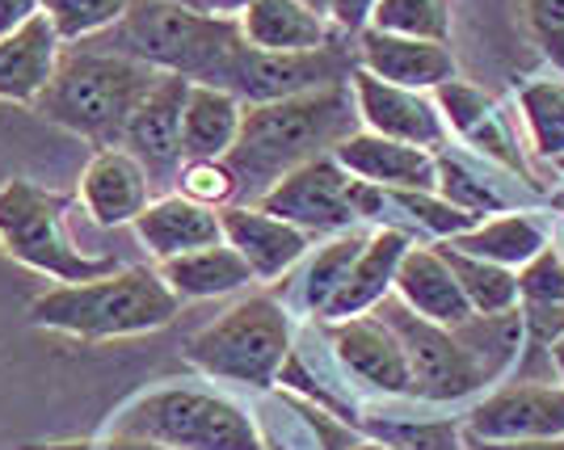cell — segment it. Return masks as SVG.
I'll list each match as a JSON object with an SVG mask.
<instances>
[{
	"instance_id": "cell-25",
	"label": "cell",
	"mask_w": 564,
	"mask_h": 450,
	"mask_svg": "<svg viewBox=\"0 0 564 450\" xmlns=\"http://www.w3.org/2000/svg\"><path fill=\"white\" fill-rule=\"evenodd\" d=\"M240 119H245V106L228 89L189 85L186 110H182L186 161H224L240 135Z\"/></svg>"
},
{
	"instance_id": "cell-9",
	"label": "cell",
	"mask_w": 564,
	"mask_h": 450,
	"mask_svg": "<svg viewBox=\"0 0 564 450\" xmlns=\"http://www.w3.org/2000/svg\"><path fill=\"white\" fill-rule=\"evenodd\" d=\"M376 316L400 337L409 371H413V400L425 404H455L468 400L485 387V371L476 366V358L459 345L455 329L434 325L417 311H409L397 295H388L376 308Z\"/></svg>"
},
{
	"instance_id": "cell-31",
	"label": "cell",
	"mask_w": 564,
	"mask_h": 450,
	"mask_svg": "<svg viewBox=\"0 0 564 450\" xmlns=\"http://www.w3.org/2000/svg\"><path fill=\"white\" fill-rule=\"evenodd\" d=\"M434 165H438V194L447 198L451 207L476 215V219L518 211V194H506L468 161H459L451 152H434Z\"/></svg>"
},
{
	"instance_id": "cell-22",
	"label": "cell",
	"mask_w": 564,
	"mask_h": 450,
	"mask_svg": "<svg viewBox=\"0 0 564 450\" xmlns=\"http://www.w3.org/2000/svg\"><path fill=\"white\" fill-rule=\"evenodd\" d=\"M409 244H413L409 232H400V228H376L367 237V244H362L358 261H354L350 278L333 295V304L325 308L321 320L333 325V320H350V316H362V311H376L392 295L400 257L409 253Z\"/></svg>"
},
{
	"instance_id": "cell-5",
	"label": "cell",
	"mask_w": 564,
	"mask_h": 450,
	"mask_svg": "<svg viewBox=\"0 0 564 450\" xmlns=\"http://www.w3.org/2000/svg\"><path fill=\"white\" fill-rule=\"evenodd\" d=\"M291 354V311L274 295H253L228 308L186 345V362L194 371L245 387H274Z\"/></svg>"
},
{
	"instance_id": "cell-1",
	"label": "cell",
	"mask_w": 564,
	"mask_h": 450,
	"mask_svg": "<svg viewBox=\"0 0 564 450\" xmlns=\"http://www.w3.org/2000/svg\"><path fill=\"white\" fill-rule=\"evenodd\" d=\"M362 131L358 106H354L350 80L329 85L304 97H286L270 106H245L240 135L224 165L236 177V198L253 207L261 194H270L286 173L333 156V147Z\"/></svg>"
},
{
	"instance_id": "cell-20",
	"label": "cell",
	"mask_w": 564,
	"mask_h": 450,
	"mask_svg": "<svg viewBox=\"0 0 564 450\" xmlns=\"http://www.w3.org/2000/svg\"><path fill=\"white\" fill-rule=\"evenodd\" d=\"M135 237L156 261H173L194 249L224 244V223L215 207H203L186 194H165L143 207V215L135 219Z\"/></svg>"
},
{
	"instance_id": "cell-14",
	"label": "cell",
	"mask_w": 564,
	"mask_h": 450,
	"mask_svg": "<svg viewBox=\"0 0 564 450\" xmlns=\"http://www.w3.org/2000/svg\"><path fill=\"white\" fill-rule=\"evenodd\" d=\"M350 94L358 106V122L362 131L383 135V140L413 143V147H443L447 143V122L434 106V94H417V89H400L388 85L371 72H350Z\"/></svg>"
},
{
	"instance_id": "cell-21",
	"label": "cell",
	"mask_w": 564,
	"mask_h": 450,
	"mask_svg": "<svg viewBox=\"0 0 564 450\" xmlns=\"http://www.w3.org/2000/svg\"><path fill=\"white\" fill-rule=\"evenodd\" d=\"M59 55H64V39L51 25L47 13L30 18L22 30L0 39V97L34 106L39 97L47 94L51 80H55Z\"/></svg>"
},
{
	"instance_id": "cell-4",
	"label": "cell",
	"mask_w": 564,
	"mask_h": 450,
	"mask_svg": "<svg viewBox=\"0 0 564 450\" xmlns=\"http://www.w3.org/2000/svg\"><path fill=\"white\" fill-rule=\"evenodd\" d=\"M240 43L245 34L236 18H215L207 9H189L177 0H131L127 18L115 25L110 47L148 68L207 85Z\"/></svg>"
},
{
	"instance_id": "cell-6",
	"label": "cell",
	"mask_w": 564,
	"mask_h": 450,
	"mask_svg": "<svg viewBox=\"0 0 564 450\" xmlns=\"http://www.w3.org/2000/svg\"><path fill=\"white\" fill-rule=\"evenodd\" d=\"M115 433L148 438L169 450H265L253 417L219 392L161 387L118 417Z\"/></svg>"
},
{
	"instance_id": "cell-18",
	"label": "cell",
	"mask_w": 564,
	"mask_h": 450,
	"mask_svg": "<svg viewBox=\"0 0 564 450\" xmlns=\"http://www.w3.org/2000/svg\"><path fill=\"white\" fill-rule=\"evenodd\" d=\"M80 202L97 228H122L135 223L152 202V182L127 147H101L80 177Z\"/></svg>"
},
{
	"instance_id": "cell-26",
	"label": "cell",
	"mask_w": 564,
	"mask_h": 450,
	"mask_svg": "<svg viewBox=\"0 0 564 450\" xmlns=\"http://www.w3.org/2000/svg\"><path fill=\"white\" fill-rule=\"evenodd\" d=\"M165 286L186 304V299H215V295H232L240 286L253 283L249 261L236 253L232 244H212V249H194L186 257L161 261L156 270Z\"/></svg>"
},
{
	"instance_id": "cell-47",
	"label": "cell",
	"mask_w": 564,
	"mask_h": 450,
	"mask_svg": "<svg viewBox=\"0 0 564 450\" xmlns=\"http://www.w3.org/2000/svg\"><path fill=\"white\" fill-rule=\"evenodd\" d=\"M350 450H392V447H383V442H371V438H367V442H358V447H350Z\"/></svg>"
},
{
	"instance_id": "cell-36",
	"label": "cell",
	"mask_w": 564,
	"mask_h": 450,
	"mask_svg": "<svg viewBox=\"0 0 564 450\" xmlns=\"http://www.w3.org/2000/svg\"><path fill=\"white\" fill-rule=\"evenodd\" d=\"M127 9L131 0H43V13L59 30L64 43H80V39L110 30L127 18Z\"/></svg>"
},
{
	"instance_id": "cell-23",
	"label": "cell",
	"mask_w": 564,
	"mask_h": 450,
	"mask_svg": "<svg viewBox=\"0 0 564 450\" xmlns=\"http://www.w3.org/2000/svg\"><path fill=\"white\" fill-rule=\"evenodd\" d=\"M443 244H455L459 253L485 257L518 274L522 265H531L540 253L552 249V228H547L535 211L518 207V211H506V215H489V219H480L471 232H464V237H455V240H443Z\"/></svg>"
},
{
	"instance_id": "cell-11",
	"label": "cell",
	"mask_w": 564,
	"mask_h": 450,
	"mask_svg": "<svg viewBox=\"0 0 564 450\" xmlns=\"http://www.w3.org/2000/svg\"><path fill=\"white\" fill-rule=\"evenodd\" d=\"M468 442H535L564 438V383H506L471 404L464 417Z\"/></svg>"
},
{
	"instance_id": "cell-48",
	"label": "cell",
	"mask_w": 564,
	"mask_h": 450,
	"mask_svg": "<svg viewBox=\"0 0 564 450\" xmlns=\"http://www.w3.org/2000/svg\"><path fill=\"white\" fill-rule=\"evenodd\" d=\"M177 4H189V9H203V0H177Z\"/></svg>"
},
{
	"instance_id": "cell-32",
	"label": "cell",
	"mask_w": 564,
	"mask_h": 450,
	"mask_svg": "<svg viewBox=\"0 0 564 450\" xmlns=\"http://www.w3.org/2000/svg\"><path fill=\"white\" fill-rule=\"evenodd\" d=\"M518 110H522L535 152L547 161H564V76L527 80L518 89Z\"/></svg>"
},
{
	"instance_id": "cell-3",
	"label": "cell",
	"mask_w": 564,
	"mask_h": 450,
	"mask_svg": "<svg viewBox=\"0 0 564 450\" xmlns=\"http://www.w3.org/2000/svg\"><path fill=\"white\" fill-rule=\"evenodd\" d=\"M182 299L165 286L156 270L131 265L101 274L89 283H64L30 304V320L39 329L72 332L80 341H110V337H140L165 329L177 316Z\"/></svg>"
},
{
	"instance_id": "cell-8",
	"label": "cell",
	"mask_w": 564,
	"mask_h": 450,
	"mask_svg": "<svg viewBox=\"0 0 564 450\" xmlns=\"http://www.w3.org/2000/svg\"><path fill=\"white\" fill-rule=\"evenodd\" d=\"M354 68L358 59L337 43L321 51H286V55L240 43L207 85L228 89L240 106H270V101L316 94L329 85H346Z\"/></svg>"
},
{
	"instance_id": "cell-13",
	"label": "cell",
	"mask_w": 564,
	"mask_h": 450,
	"mask_svg": "<svg viewBox=\"0 0 564 450\" xmlns=\"http://www.w3.org/2000/svg\"><path fill=\"white\" fill-rule=\"evenodd\" d=\"M337 366L350 375L358 387H371L388 400H413V371L400 337L379 316H350L325 325Z\"/></svg>"
},
{
	"instance_id": "cell-16",
	"label": "cell",
	"mask_w": 564,
	"mask_h": 450,
	"mask_svg": "<svg viewBox=\"0 0 564 450\" xmlns=\"http://www.w3.org/2000/svg\"><path fill=\"white\" fill-rule=\"evenodd\" d=\"M333 161L346 168L350 177L379 186V190H438V165L434 152L371 135V131H354L350 140L333 147Z\"/></svg>"
},
{
	"instance_id": "cell-39",
	"label": "cell",
	"mask_w": 564,
	"mask_h": 450,
	"mask_svg": "<svg viewBox=\"0 0 564 450\" xmlns=\"http://www.w3.org/2000/svg\"><path fill=\"white\" fill-rule=\"evenodd\" d=\"M379 0H329V22L346 34H362L371 25V13H376Z\"/></svg>"
},
{
	"instance_id": "cell-42",
	"label": "cell",
	"mask_w": 564,
	"mask_h": 450,
	"mask_svg": "<svg viewBox=\"0 0 564 450\" xmlns=\"http://www.w3.org/2000/svg\"><path fill=\"white\" fill-rule=\"evenodd\" d=\"M249 4H253V0H203V9L215 13V18H240Z\"/></svg>"
},
{
	"instance_id": "cell-2",
	"label": "cell",
	"mask_w": 564,
	"mask_h": 450,
	"mask_svg": "<svg viewBox=\"0 0 564 450\" xmlns=\"http://www.w3.org/2000/svg\"><path fill=\"white\" fill-rule=\"evenodd\" d=\"M156 80H161V72L131 55L76 47L59 55L55 80L34 106L43 119L97 143V152H101V147L122 143V131L135 114V106L152 94Z\"/></svg>"
},
{
	"instance_id": "cell-35",
	"label": "cell",
	"mask_w": 564,
	"mask_h": 450,
	"mask_svg": "<svg viewBox=\"0 0 564 450\" xmlns=\"http://www.w3.org/2000/svg\"><path fill=\"white\" fill-rule=\"evenodd\" d=\"M371 30L400 34V39L447 43L451 9H447V0H379L376 13H371Z\"/></svg>"
},
{
	"instance_id": "cell-44",
	"label": "cell",
	"mask_w": 564,
	"mask_h": 450,
	"mask_svg": "<svg viewBox=\"0 0 564 450\" xmlns=\"http://www.w3.org/2000/svg\"><path fill=\"white\" fill-rule=\"evenodd\" d=\"M547 362L556 366V375H561V383H564V337H556V341H552V350H547Z\"/></svg>"
},
{
	"instance_id": "cell-34",
	"label": "cell",
	"mask_w": 564,
	"mask_h": 450,
	"mask_svg": "<svg viewBox=\"0 0 564 450\" xmlns=\"http://www.w3.org/2000/svg\"><path fill=\"white\" fill-rule=\"evenodd\" d=\"M358 429L371 433V442L392 450H464V426L459 421H422V417H358Z\"/></svg>"
},
{
	"instance_id": "cell-27",
	"label": "cell",
	"mask_w": 564,
	"mask_h": 450,
	"mask_svg": "<svg viewBox=\"0 0 564 450\" xmlns=\"http://www.w3.org/2000/svg\"><path fill=\"white\" fill-rule=\"evenodd\" d=\"M518 311L535 350H552V341L564 337V261L552 249L518 270Z\"/></svg>"
},
{
	"instance_id": "cell-17",
	"label": "cell",
	"mask_w": 564,
	"mask_h": 450,
	"mask_svg": "<svg viewBox=\"0 0 564 450\" xmlns=\"http://www.w3.org/2000/svg\"><path fill=\"white\" fill-rule=\"evenodd\" d=\"M219 223H224V240L232 244L240 257L249 261L253 278H261V283L282 278L295 261H304L307 244H312V237L300 232L295 223L261 211V207H245V202L224 207V211H219Z\"/></svg>"
},
{
	"instance_id": "cell-19",
	"label": "cell",
	"mask_w": 564,
	"mask_h": 450,
	"mask_svg": "<svg viewBox=\"0 0 564 450\" xmlns=\"http://www.w3.org/2000/svg\"><path fill=\"white\" fill-rule=\"evenodd\" d=\"M392 295L409 311H417V316L434 320V325H447V329H455V325H464V320L476 316L468 308L459 283H455L451 265L438 253V244H425V240H413L409 253L400 257Z\"/></svg>"
},
{
	"instance_id": "cell-24",
	"label": "cell",
	"mask_w": 564,
	"mask_h": 450,
	"mask_svg": "<svg viewBox=\"0 0 564 450\" xmlns=\"http://www.w3.org/2000/svg\"><path fill=\"white\" fill-rule=\"evenodd\" d=\"M240 34L245 43L258 51H321L329 47V18L312 13L304 0H253L240 18Z\"/></svg>"
},
{
	"instance_id": "cell-12",
	"label": "cell",
	"mask_w": 564,
	"mask_h": 450,
	"mask_svg": "<svg viewBox=\"0 0 564 450\" xmlns=\"http://www.w3.org/2000/svg\"><path fill=\"white\" fill-rule=\"evenodd\" d=\"M194 80L161 72V80L152 85V94L135 106V114L122 131V143L135 161L143 165L152 186H169L177 182V173L186 165V147H182V110H186V94Z\"/></svg>"
},
{
	"instance_id": "cell-45",
	"label": "cell",
	"mask_w": 564,
	"mask_h": 450,
	"mask_svg": "<svg viewBox=\"0 0 564 450\" xmlns=\"http://www.w3.org/2000/svg\"><path fill=\"white\" fill-rule=\"evenodd\" d=\"M552 253L564 261V219L556 223V228H552Z\"/></svg>"
},
{
	"instance_id": "cell-38",
	"label": "cell",
	"mask_w": 564,
	"mask_h": 450,
	"mask_svg": "<svg viewBox=\"0 0 564 450\" xmlns=\"http://www.w3.org/2000/svg\"><path fill=\"white\" fill-rule=\"evenodd\" d=\"M522 18L543 55L564 72V0H522Z\"/></svg>"
},
{
	"instance_id": "cell-41",
	"label": "cell",
	"mask_w": 564,
	"mask_h": 450,
	"mask_svg": "<svg viewBox=\"0 0 564 450\" xmlns=\"http://www.w3.org/2000/svg\"><path fill=\"white\" fill-rule=\"evenodd\" d=\"M468 450H564V438H535V442H468Z\"/></svg>"
},
{
	"instance_id": "cell-7",
	"label": "cell",
	"mask_w": 564,
	"mask_h": 450,
	"mask_svg": "<svg viewBox=\"0 0 564 450\" xmlns=\"http://www.w3.org/2000/svg\"><path fill=\"white\" fill-rule=\"evenodd\" d=\"M0 249L59 283H89L115 274V257H85L68 237V198L43 190L25 177L0 186Z\"/></svg>"
},
{
	"instance_id": "cell-29",
	"label": "cell",
	"mask_w": 564,
	"mask_h": 450,
	"mask_svg": "<svg viewBox=\"0 0 564 450\" xmlns=\"http://www.w3.org/2000/svg\"><path fill=\"white\" fill-rule=\"evenodd\" d=\"M367 237H371V232L350 228V232H337V237H329L316 249V257L307 261L304 278H300V308H304L307 316H316V320L325 316V308L333 304V295L350 278L354 261L362 253Z\"/></svg>"
},
{
	"instance_id": "cell-33",
	"label": "cell",
	"mask_w": 564,
	"mask_h": 450,
	"mask_svg": "<svg viewBox=\"0 0 564 450\" xmlns=\"http://www.w3.org/2000/svg\"><path fill=\"white\" fill-rule=\"evenodd\" d=\"M388 198H392V207H397L400 228H404V232L417 228V237L425 232L434 244L464 237V232H471V228L480 223L476 215L451 207L438 190H388Z\"/></svg>"
},
{
	"instance_id": "cell-43",
	"label": "cell",
	"mask_w": 564,
	"mask_h": 450,
	"mask_svg": "<svg viewBox=\"0 0 564 450\" xmlns=\"http://www.w3.org/2000/svg\"><path fill=\"white\" fill-rule=\"evenodd\" d=\"M106 450H169V447L148 442V438H131V433H115V438L106 442Z\"/></svg>"
},
{
	"instance_id": "cell-40",
	"label": "cell",
	"mask_w": 564,
	"mask_h": 450,
	"mask_svg": "<svg viewBox=\"0 0 564 450\" xmlns=\"http://www.w3.org/2000/svg\"><path fill=\"white\" fill-rule=\"evenodd\" d=\"M39 13H43V0H0V39H9Z\"/></svg>"
},
{
	"instance_id": "cell-10",
	"label": "cell",
	"mask_w": 564,
	"mask_h": 450,
	"mask_svg": "<svg viewBox=\"0 0 564 450\" xmlns=\"http://www.w3.org/2000/svg\"><path fill=\"white\" fill-rule=\"evenodd\" d=\"M350 186V173L337 165L333 156H321L312 165L286 173L279 186L270 194H261L253 207L295 223L307 237H337V232H350L354 223H358Z\"/></svg>"
},
{
	"instance_id": "cell-37",
	"label": "cell",
	"mask_w": 564,
	"mask_h": 450,
	"mask_svg": "<svg viewBox=\"0 0 564 450\" xmlns=\"http://www.w3.org/2000/svg\"><path fill=\"white\" fill-rule=\"evenodd\" d=\"M177 182H182L186 198L203 202V207H215V211H224L236 198V177L224 161H186Z\"/></svg>"
},
{
	"instance_id": "cell-15",
	"label": "cell",
	"mask_w": 564,
	"mask_h": 450,
	"mask_svg": "<svg viewBox=\"0 0 564 450\" xmlns=\"http://www.w3.org/2000/svg\"><path fill=\"white\" fill-rule=\"evenodd\" d=\"M358 68L400 85V89H417V94H434L438 85H447L459 76L455 55L447 43H425V39H400V34H383V30H362L358 47H354Z\"/></svg>"
},
{
	"instance_id": "cell-46",
	"label": "cell",
	"mask_w": 564,
	"mask_h": 450,
	"mask_svg": "<svg viewBox=\"0 0 564 450\" xmlns=\"http://www.w3.org/2000/svg\"><path fill=\"white\" fill-rule=\"evenodd\" d=\"M312 13H321V18H329V0H304Z\"/></svg>"
},
{
	"instance_id": "cell-30",
	"label": "cell",
	"mask_w": 564,
	"mask_h": 450,
	"mask_svg": "<svg viewBox=\"0 0 564 450\" xmlns=\"http://www.w3.org/2000/svg\"><path fill=\"white\" fill-rule=\"evenodd\" d=\"M443 261L451 265L455 283L464 290L468 308L476 316H497V311H514L518 308V274L506 270V265H494L485 257H471V253H459L455 244H438Z\"/></svg>"
},
{
	"instance_id": "cell-28",
	"label": "cell",
	"mask_w": 564,
	"mask_h": 450,
	"mask_svg": "<svg viewBox=\"0 0 564 450\" xmlns=\"http://www.w3.org/2000/svg\"><path fill=\"white\" fill-rule=\"evenodd\" d=\"M459 345L476 358V366L485 371V380L497 383L518 362L527 345V320L522 311H497V316H471L464 325H455Z\"/></svg>"
}]
</instances>
